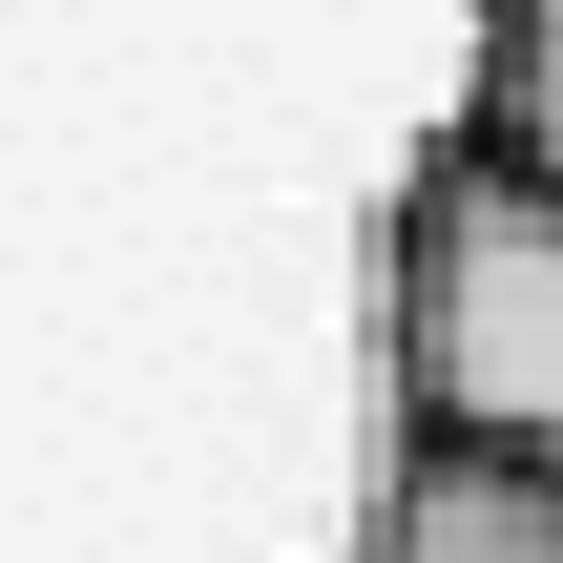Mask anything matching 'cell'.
Masks as SVG:
<instances>
[{
	"instance_id": "6da1fadb",
	"label": "cell",
	"mask_w": 563,
	"mask_h": 563,
	"mask_svg": "<svg viewBox=\"0 0 563 563\" xmlns=\"http://www.w3.org/2000/svg\"><path fill=\"white\" fill-rule=\"evenodd\" d=\"M376 272H397V397H418V439L563 460V167H522L501 125H439Z\"/></svg>"
},
{
	"instance_id": "7a4b0ae2",
	"label": "cell",
	"mask_w": 563,
	"mask_h": 563,
	"mask_svg": "<svg viewBox=\"0 0 563 563\" xmlns=\"http://www.w3.org/2000/svg\"><path fill=\"white\" fill-rule=\"evenodd\" d=\"M355 563H563V460H501V439H418L376 481V543Z\"/></svg>"
},
{
	"instance_id": "3957f363",
	"label": "cell",
	"mask_w": 563,
	"mask_h": 563,
	"mask_svg": "<svg viewBox=\"0 0 563 563\" xmlns=\"http://www.w3.org/2000/svg\"><path fill=\"white\" fill-rule=\"evenodd\" d=\"M460 125H501L522 167H563V0H481V104Z\"/></svg>"
}]
</instances>
